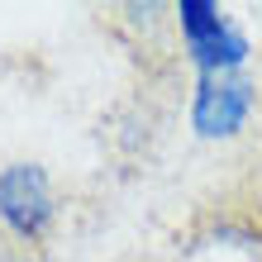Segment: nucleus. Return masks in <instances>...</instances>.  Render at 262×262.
<instances>
[{"mask_svg":"<svg viewBox=\"0 0 262 262\" xmlns=\"http://www.w3.org/2000/svg\"><path fill=\"white\" fill-rule=\"evenodd\" d=\"M177 19H181L186 48H191V57H195L200 72H238L243 67V57H248V38L224 19L210 0H181Z\"/></svg>","mask_w":262,"mask_h":262,"instance_id":"obj_2","label":"nucleus"},{"mask_svg":"<svg viewBox=\"0 0 262 262\" xmlns=\"http://www.w3.org/2000/svg\"><path fill=\"white\" fill-rule=\"evenodd\" d=\"M57 200H53V181L38 162H10L0 167V224L14 238L38 243L53 229Z\"/></svg>","mask_w":262,"mask_h":262,"instance_id":"obj_1","label":"nucleus"},{"mask_svg":"<svg viewBox=\"0 0 262 262\" xmlns=\"http://www.w3.org/2000/svg\"><path fill=\"white\" fill-rule=\"evenodd\" d=\"M253 100H257V91L243 72H200L195 100H191V124L200 138H229L243 129Z\"/></svg>","mask_w":262,"mask_h":262,"instance_id":"obj_3","label":"nucleus"}]
</instances>
